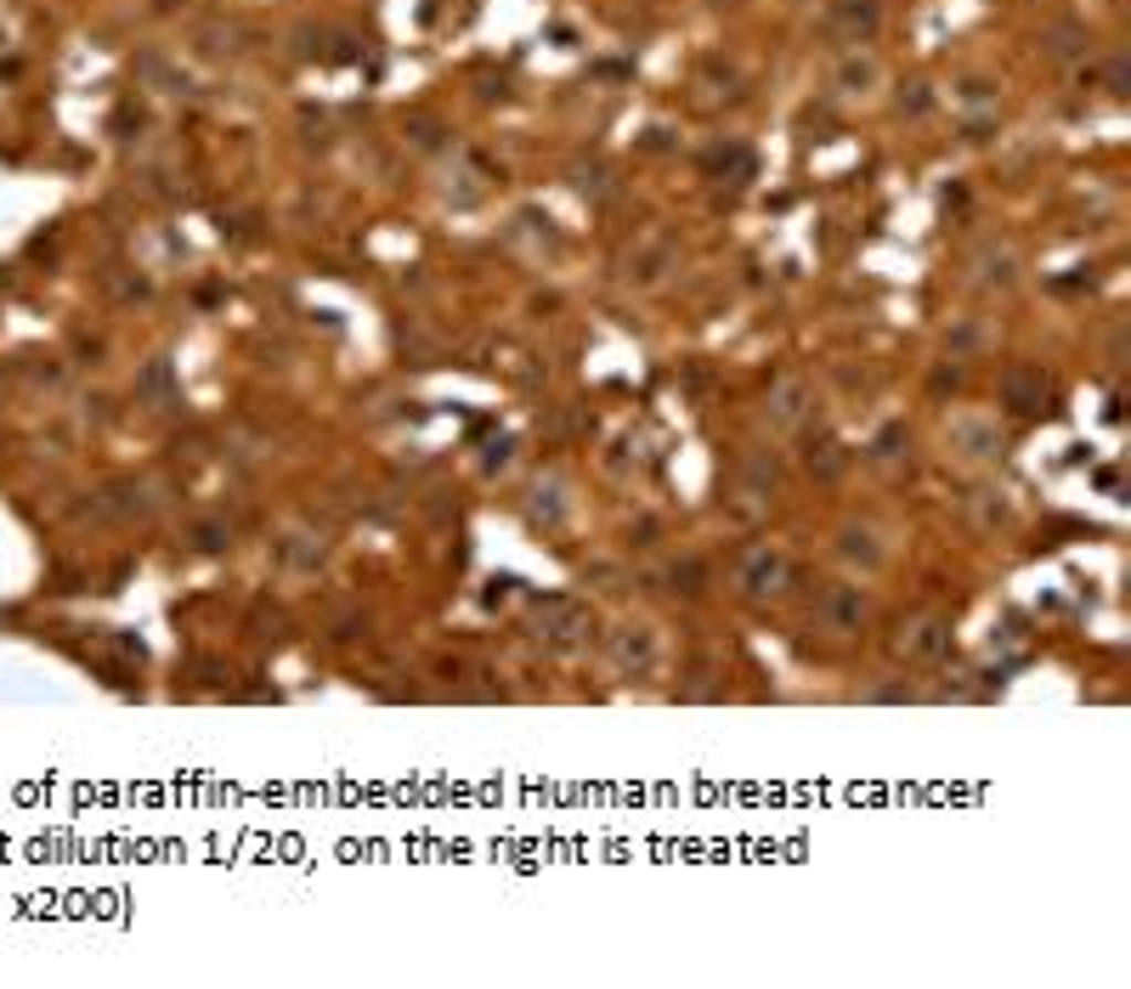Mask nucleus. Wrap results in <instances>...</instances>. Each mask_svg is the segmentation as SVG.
Listing matches in <instances>:
<instances>
[{"label":"nucleus","instance_id":"2eb2a0df","mask_svg":"<svg viewBox=\"0 0 1131 989\" xmlns=\"http://www.w3.org/2000/svg\"><path fill=\"white\" fill-rule=\"evenodd\" d=\"M844 464H849V459H844V448H838L831 435H820V448H809V470H815V475H838Z\"/></svg>","mask_w":1131,"mask_h":989},{"label":"nucleus","instance_id":"f3484780","mask_svg":"<svg viewBox=\"0 0 1131 989\" xmlns=\"http://www.w3.org/2000/svg\"><path fill=\"white\" fill-rule=\"evenodd\" d=\"M928 103H933V96H928L922 80H911V85L900 91V108H905V114H928Z\"/></svg>","mask_w":1131,"mask_h":989},{"label":"nucleus","instance_id":"1a4fd4ad","mask_svg":"<svg viewBox=\"0 0 1131 989\" xmlns=\"http://www.w3.org/2000/svg\"><path fill=\"white\" fill-rule=\"evenodd\" d=\"M838 555H844L849 566H860V571H877L882 560H889V549H882V532L866 526V520H849V526L838 532Z\"/></svg>","mask_w":1131,"mask_h":989},{"label":"nucleus","instance_id":"9d476101","mask_svg":"<svg viewBox=\"0 0 1131 989\" xmlns=\"http://www.w3.org/2000/svg\"><path fill=\"white\" fill-rule=\"evenodd\" d=\"M549 611V639L555 645H577V639L595 633V611H583L577 600H544Z\"/></svg>","mask_w":1131,"mask_h":989},{"label":"nucleus","instance_id":"4468645a","mask_svg":"<svg viewBox=\"0 0 1131 989\" xmlns=\"http://www.w3.org/2000/svg\"><path fill=\"white\" fill-rule=\"evenodd\" d=\"M866 85H877V63L855 52V57L838 69V91H866Z\"/></svg>","mask_w":1131,"mask_h":989},{"label":"nucleus","instance_id":"f257e3e1","mask_svg":"<svg viewBox=\"0 0 1131 989\" xmlns=\"http://www.w3.org/2000/svg\"><path fill=\"white\" fill-rule=\"evenodd\" d=\"M793 588H798V566H793L786 549H775V543H758V549H747L742 566H735V593H742L747 606H769Z\"/></svg>","mask_w":1131,"mask_h":989},{"label":"nucleus","instance_id":"423d86ee","mask_svg":"<svg viewBox=\"0 0 1131 989\" xmlns=\"http://www.w3.org/2000/svg\"><path fill=\"white\" fill-rule=\"evenodd\" d=\"M951 448H956L962 459H973V464H991V459L1007 453V441H1002L996 419H956V424H951Z\"/></svg>","mask_w":1131,"mask_h":989},{"label":"nucleus","instance_id":"dca6fc26","mask_svg":"<svg viewBox=\"0 0 1131 989\" xmlns=\"http://www.w3.org/2000/svg\"><path fill=\"white\" fill-rule=\"evenodd\" d=\"M402 130H408L413 147H425V154H430V147H441V136H448V130H441V119H430V114H413Z\"/></svg>","mask_w":1131,"mask_h":989},{"label":"nucleus","instance_id":"7ed1b4c3","mask_svg":"<svg viewBox=\"0 0 1131 989\" xmlns=\"http://www.w3.org/2000/svg\"><path fill=\"white\" fill-rule=\"evenodd\" d=\"M815 622H820V633H831V639H855V633L871 622V593L855 588V582L826 588L820 606H815Z\"/></svg>","mask_w":1131,"mask_h":989},{"label":"nucleus","instance_id":"f03ea898","mask_svg":"<svg viewBox=\"0 0 1131 989\" xmlns=\"http://www.w3.org/2000/svg\"><path fill=\"white\" fill-rule=\"evenodd\" d=\"M894 656L905 662H945L951 656V617L940 611H917L894 628Z\"/></svg>","mask_w":1131,"mask_h":989},{"label":"nucleus","instance_id":"0eeeda50","mask_svg":"<svg viewBox=\"0 0 1131 989\" xmlns=\"http://www.w3.org/2000/svg\"><path fill=\"white\" fill-rule=\"evenodd\" d=\"M809 402H815V396H809V385L786 373V379H775V390H769V402H764V419H769L775 430H793V424H804V419H809Z\"/></svg>","mask_w":1131,"mask_h":989},{"label":"nucleus","instance_id":"9b49d317","mask_svg":"<svg viewBox=\"0 0 1131 989\" xmlns=\"http://www.w3.org/2000/svg\"><path fill=\"white\" fill-rule=\"evenodd\" d=\"M323 537H312V532H289L283 543H277V560L289 566V571H317L323 566Z\"/></svg>","mask_w":1131,"mask_h":989},{"label":"nucleus","instance_id":"a211bd4d","mask_svg":"<svg viewBox=\"0 0 1131 989\" xmlns=\"http://www.w3.org/2000/svg\"><path fill=\"white\" fill-rule=\"evenodd\" d=\"M962 103H967V108H985V103H996V96H991L985 80H967V85H962Z\"/></svg>","mask_w":1131,"mask_h":989},{"label":"nucleus","instance_id":"6ab92c4d","mask_svg":"<svg viewBox=\"0 0 1131 989\" xmlns=\"http://www.w3.org/2000/svg\"><path fill=\"white\" fill-rule=\"evenodd\" d=\"M713 7H724V0H713Z\"/></svg>","mask_w":1131,"mask_h":989},{"label":"nucleus","instance_id":"ddd939ff","mask_svg":"<svg viewBox=\"0 0 1131 989\" xmlns=\"http://www.w3.org/2000/svg\"><path fill=\"white\" fill-rule=\"evenodd\" d=\"M1041 45H1047V57H1058V63H1069V57L1080 52V45H1087V29H1080V23H1053Z\"/></svg>","mask_w":1131,"mask_h":989},{"label":"nucleus","instance_id":"f8f14e48","mask_svg":"<svg viewBox=\"0 0 1131 989\" xmlns=\"http://www.w3.org/2000/svg\"><path fill=\"white\" fill-rule=\"evenodd\" d=\"M708 582H713V571H708V560H697V555H679V560L668 566V593L697 600V593H708Z\"/></svg>","mask_w":1131,"mask_h":989},{"label":"nucleus","instance_id":"20e7f679","mask_svg":"<svg viewBox=\"0 0 1131 989\" xmlns=\"http://www.w3.org/2000/svg\"><path fill=\"white\" fill-rule=\"evenodd\" d=\"M1047 402H1053V379H1047L1036 362H1018V368L1002 373V408H1007V413L1041 419V413H1053Z\"/></svg>","mask_w":1131,"mask_h":989},{"label":"nucleus","instance_id":"6e6552de","mask_svg":"<svg viewBox=\"0 0 1131 989\" xmlns=\"http://www.w3.org/2000/svg\"><path fill=\"white\" fill-rule=\"evenodd\" d=\"M882 23V0H838L831 7V34H844L849 45H866Z\"/></svg>","mask_w":1131,"mask_h":989},{"label":"nucleus","instance_id":"39448f33","mask_svg":"<svg viewBox=\"0 0 1131 989\" xmlns=\"http://www.w3.org/2000/svg\"><path fill=\"white\" fill-rule=\"evenodd\" d=\"M606 651H611V662H617L628 678H646V673L657 667V656H662L657 628H646V622H617L611 639H606Z\"/></svg>","mask_w":1131,"mask_h":989}]
</instances>
